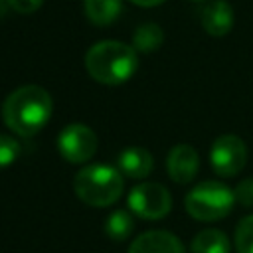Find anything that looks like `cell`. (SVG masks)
Masks as SVG:
<instances>
[{
  "instance_id": "1",
  "label": "cell",
  "mask_w": 253,
  "mask_h": 253,
  "mask_svg": "<svg viewBox=\"0 0 253 253\" xmlns=\"http://www.w3.org/2000/svg\"><path fill=\"white\" fill-rule=\"evenodd\" d=\"M51 97L38 85H24L12 91L2 105V119L10 130L20 136L38 134L51 117Z\"/></svg>"
},
{
  "instance_id": "2",
  "label": "cell",
  "mask_w": 253,
  "mask_h": 253,
  "mask_svg": "<svg viewBox=\"0 0 253 253\" xmlns=\"http://www.w3.org/2000/svg\"><path fill=\"white\" fill-rule=\"evenodd\" d=\"M89 75L105 85H119L132 77L138 67L136 49L123 42L105 40L89 47L85 55Z\"/></svg>"
},
{
  "instance_id": "3",
  "label": "cell",
  "mask_w": 253,
  "mask_h": 253,
  "mask_svg": "<svg viewBox=\"0 0 253 253\" xmlns=\"http://www.w3.org/2000/svg\"><path fill=\"white\" fill-rule=\"evenodd\" d=\"M73 190L77 198L87 206L107 208L121 198L125 182L119 168L109 164H89L75 174Z\"/></svg>"
},
{
  "instance_id": "4",
  "label": "cell",
  "mask_w": 253,
  "mask_h": 253,
  "mask_svg": "<svg viewBox=\"0 0 253 253\" xmlns=\"http://www.w3.org/2000/svg\"><path fill=\"white\" fill-rule=\"evenodd\" d=\"M235 204V194L225 184L215 180H206L194 186L184 200L186 211L198 221L223 219Z\"/></svg>"
},
{
  "instance_id": "5",
  "label": "cell",
  "mask_w": 253,
  "mask_h": 253,
  "mask_svg": "<svg viewBox=\"0 0 253 253\" xmlns=\"http://www.w3.org/2000/svg\"><path fill=\"white\" fill-rule=\"evenodd\" d=\"M128 208L142 219H162L172 210V196L162 184L142 182L130 190Z\"/></svg>"
},
{
  "instance_id": "6",
  "label": "cell",
  "mask_w": 253,
  "mask_h": 253,
  "mask_svg": "<svg viewBox=\"0 0 253 253\" xmlns=\"http://www.w3.org/2000/svg\"><path fill=\"white\" fill-rule=\"evenodd\" d=\"M247 162V146L237 134H221L210 148V164L217 176L229 178L243 170Z\"/></svg>"
},
{
  "instance_id": "7",
  "label": "cell",
  "mask_w": 253,
  "mask_h": 253,
  "mask_svg": "<svg viewBox=\"0 0 253 253\" xmlns=\"http://www.w3.org/2000/svg\"><path fill=\"white\" fill-rule=\"evenodd\" d=\"M57 150L71 164L87 162L97 152V134L87 125H67L57 136Z\"/></svg>"
},
{
  "instance_id": "8",
  "label": "cell",
  "mask_w": 253,
  "mask_h": 253,
  "mask_svg": "<svg viewBox=\"0 0 253 253\" xmlns=\"http://www.w3.org/2000/svg\"><path fill=\"white\" fill-rule=\"evenodd\" d=\"M200 168V156L194 146L190 144H176L166 158V170L168 176L176 184H188L196 178Z\"/></svg>"
},
{
  "instance_id": "9",
  "label": "cell",
  "mask_w": 253,
  "mask_h": 253,
  "mask_svg": "<svg viewBox=\"0 0 253 253\" xmlns=\"http://www.w3.org/2000/svg\"><path fill=\"white\" fill-rule=\"evenodd\" d=\"M128 253H186L182 241L162 229H152L140 233L128 247Z\"/></svg>"
},
{
  "instance_id": "10",
  "label": "cell",
  "mask_w": 253,
  "mask_h": 253,
  "mask_svg": "<svg viewBox=\"0 0 253 253\" xmlns=\"http://www.w3.org/2000/svg\"><path fill=\"white\" fill-rule=\"evenodd\" d=\"M200 20L210 36H225L233 28V8L227 0H211L202 8Z\"/></svg>"
},
{
  "instance_id": "11",
  "label": "cell",
  "mask_w": 253,
  "mask_h": 253,
  "mask_svg": "<svg viewBox=\"0 0 253 253\" xmlns=\"http://www.w3.org/2000/svg\"><path fill=\"white\" fill-rule=\"evenodd\" d=\"M117 164H119L121 174L128 176V178H134V180H140V178H146L152 172L154 160H152V154L146 148L128 146L119 154Z\"/></svg>"
},
{
  "instance_id": "12",
  "label": "cell",
  "mask_w": 253,
  "mask_h": 253,
  "mask_svg": "<svg viewBox=\"0 0 253 253\" xmlns=\"http://www.w3.org/2000/svg\"><path fill=\"white\" fill-rule=\"evenodd\" d=\"M192 253H229V239L219 229H202L190 243Z\"/></svg>"
},
{
  "instance_id": "13",
  "label": "cell",
  "mask_w": 253,
  "mask_h": 253,
  "mask_svg": "<svg viewBox=\"0 0 253 253\" xmlns=\"http://www.w3.org/2000/svg\"><path fill=\"white\" fill-rule=\"evenodd\" d=\"M123 10L121 0H85V14L97 26H107L119 18Z\"/></svg>"
},
{
  "instance_id": "14",
  "label": "cell",
  "mask_w": 253,
  "mask_h": 253,
  "mask_svg": "<svg viewBox=\"0 0 253 253\" xmlns=\"http://www.w3.org/2000/svg\"><path fill=\"white\" fill-rule=\"evenodd\" d=\"M162 40H164L162 28L154 22H146L136 28V32L132 36V47L142 53H152L162 45Z\"/></svg>"
},
{
  "instance_id": "15",
  "label": "cell",
  "mask_w": 253,
  "mask_h": 253,
  "mask_svg": "<svg viewBox=\"0 0 253 253\" xmlns=\"http://www.w3.org/2000/svg\"><path fill=\"white\" fill-rule=\"evenodd\" d=\"M132 229H134V219L126 210H115L105 219V233L115 241L126 239L132 233Z\"/></svg>"
},
{
  "instance_id": "16",
  "label": "cell",
  "mask_w": 253,
  "mask_h": 253,
  "mask_svg": "<svg viewBox=\"0 0 253 253\" xmlns=\"http://www.w3.org/2000/svg\"><path fill=\"white\" fill-rule=\"evenodd\" d=\"M233 243L237 253H253V215H245L239 219L235 227Z\"/></svg>"
},
{
  "instance_id": "17",
  "label": "cell",
  "mask_w": 253,
  "mask_h": 253,
  "mask_svg": "<svg viewBox=\"0 0 253 253\" xmlns=\"http://www.w3.org/2000/svg\"><path fill=\"white\" fill-rule=\"evenodd\" d=\"M20 154V144L8 134H0V168L10 166Z\"/></svg>"
},
{
  "instance_id": "18",
  "label": "cell",
  "mask_w": 253,
  "mask_h": 253,
  "mask_svg": "<svg viewBox=\"0 0 253 253\" xmlns=\"http://www.w3.org/2000/svg\"><path fill=\"white\" fill-rule=\"evenodd\" d=\"M233 194H235V202H239L245 208H253V178L241 180L235 186Z\"/></svg>"
},
{
  "instance_id": "19",
  "label": "cell",
  "mask_w": 253,
  "mask_h": 253,
  "mask_svg": "<svg viewBox=\"0 0 253 253\" xmlns=\"http://www.w3.org/2000/svg\"><path fill=\"white\" fill-rule=\"evenodd\" d=\"M6 4L18 14H32L43 4V0H6Z\"/></svg>"
},
{
  "instance_id": "20",
  "label": "cell",
  "mask_w": 253,
  "mask_h": 253,
  "mask_svg": "<svg viewBox=\"0 0 253 253\" xmlns=\"http://www.w3.org/2000/svg\"><path fill=\"white\" fill-rule=\"evenodd\" d=\"M132 4H136V6H144V8H148V6H156V4H160V2H164V0H130Z\"/></svg>"
}]
</instances>
